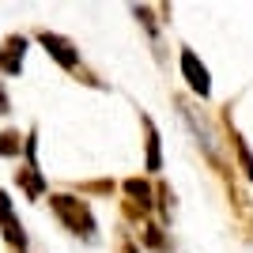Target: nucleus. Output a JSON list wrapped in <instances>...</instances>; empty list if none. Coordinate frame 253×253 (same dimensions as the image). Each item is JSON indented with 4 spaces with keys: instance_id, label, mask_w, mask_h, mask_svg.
<instances>
[{
    "instance_id": "nucleus-9",
    "label": "nucleus",
    "mask_w": 253,
    "mask_h": 253,
    "mask_svg": "<svg viewBox=\"0 0 253 253\" xmlns=\"http://www.w3.org/2000/svg\"><path fill=\"white\" fill-rule=\"evenodd\" d=\"M155 208H159V215L170 223V211H174V193H170L167 181H159V185H155Z\"/></svg>"
},
{
    "instance_id": "nucleus-13",
    "label": "nucleus",
    "mask_w": 253,
    "mask_h": 253,
    "mask_svg": "<svg viewBox=\"0 0 253 253\" xmlns=\"http://www.w3.org/2000/svg\"><path fill=\"white\" fill-rule=\"evenodd\" d=\"M117 253H140V250H136V242H132V238H121V250H117Z\"/></svg>"
},
{
    "instance_id": "nucleus-6",
    "label": "nucleus",
    "mask_w": 253,
    "mask_h": 253,
    "mask_svg": "<svg viewBox=\"0 0 253 253\" xmlns=\"http://www.w3.org/2000/svg\"><path fill=\"white\" fill-rule=\"evenodd\" d=\"M15 185H19L31 201H38V197H45V178L42 170H38V163H27V167L15 170Z\"/></svg>"
},
{
    "instance_id": "nucleus-14",
    "label": "nucleus",
    "mask_w": 253,
    "mask_h": 253,
    "mask_svg": "<svg viewBox=\"0 0 253 253\" xmlns=\"http://www.w3.org/2000/svg\"><path fill=\"white\" fill-rule=\"evenodd\" d=\"M11 106H8V95H4V87H0V114H8Z\"/></svg>"
},
{
    "instance_id": "nucleus-5",
    "label": "nucleus",
    "mask_w": 253,
    "mask_h": 253,
    "mask_svg": "<svg viewBox=\"0 0 253 253\" xmlns=\"http://www.w3.org/2000/svg\"><path fill=\"white\" fill-rule=\"evenodd\" d=\"M23 57H27V38L23 34H11L0 45V76H19Z\"/></svg>"
},
{
    "instance_id": "nucleus-1",
    "label": "nucleus",
    "mask_w": 253,
    "mask_h": 253,
    "mask_svg": "<svg viewBox=\"0 0 253 253\" xmlns=\"http://www.w3.org/2000/svg\"><path fill=\"white\" fill-rule=\"evenodd\" d=\"M49 208L53 215L61 219L64 231H72L76 238H84V242H95L98 238V223H95V211L84 197H72V193H53L49 197Z\"/></svg>"
},
{
    "instance_id": "nucleus-7",
    "label": "nucleus",
    "mask_w": 253,
    "mask_h": 253,
    "mask_svg": "<svg viewBox=\"0 0 253 253\" xmlns=\"http://www.w3.org/2000/svg\"><path fill=\"white\" fill-rule=\"evenodd\" d=\"M140 121H144V132H148V155H144L148 174H159V170H163V140H159V128H155V121H151L148 114L140 117Z\"/></svg>"
},
{
    "instance_id": "nucleus-4",
    "label": "nucleus",
    "mask_w": 253,
    "mask_h": 253,
    "mask_svg": "<svg viewBox=\"0 0 253 253\" xmlns=\"http://www.w3.org/2000/svg\"><path fill=\"white\" fill-rule=\"evenodd\" d=\"M181 76H185V84H189V91L197 98L211 95V76H208V68H204V61L189 49V45L181 49Z\"/></svg>"
},
{
    "instance_id": "nucleus-8",
    "label": "nucleus",
    "mask_w": 253,
    "mask_h": 253,
    "mask_svg": "<svg viewBox=\"0 0 253 253\" xmlns=\"http://www.w3.org/2000/svg\"><path fill=\"white\" fill-rule=\"evenodd\" d=\"M227 136H231V144H234V155H238V163H242V174L253 181V155H250V148H246L242 132H238V128H227Z\"/></svg>"
},
{
    "instance_id": "nucleus-3",
    "label": "nucleus",
    "mask_w": 253,
    "mask_h": 253,
    "mask_svg": "<svg viewBox=\"0 0 253 253\" xmlns=\"http://www.w3.org/2000/svg\"><path fill=\"white\" fill-rule=\"evenodd\" d=\"M38 45H42L45 53H49L53 61L61 64L64 72H76L80 68V49H76L64 34H53V31H38Z\"/></svg>"
},
{
    "instance_id": "nucleus-2",
    "label": "nucleus",
    "mask_w": 253,
    "mask_h": 253,
    "mask_svg": "<svg viewBox=\"0 0 253 253\" xmlns=\"http://www.w3.org/2000/svg\"><path fill=\"white\" fill-rule=\"evenodd\" d=\"M121 189L128 193L125 197V215L128 219H148V211L155 208V185L148 178H125Z\"/></svg>"
},
{
    "instance_id": "nucleus-11",
    "label": "nucleus",
    "mask_w": 253,
    "mask_h": 253,
    "mask_svg": "<svg viewBox=\"0 0 253 253\" xmlns=\"http://www.w3.org/2000/svg\"><path fill=\"white\" fill-rule=\"evenodd\" d=\"M144 242H148L151 250H167V238H163V231H159L155 223H144Z\"/></svg>"
},
{
    "instance_id": "nucleus-12",
    "label": "nucleus",
    "mask_w": 253,
    "mask_h": 253,
    "mask_svg": "<svg viewBox=\"0 0 253 253\" xmlns=\"http://www.w3.org/2000/svg\"><path fill=\"white\" fill-rule=\"evenodd\" d=\"M80 193H114V181L110 178H98V181H84Z\"/></svg>"
},
{
    "instance_id": "nucleus-10",
    "label": "nucleus",
    "mask_w": 253,
    "mask_h": 253,
    "mask_svg": "<svg viewBox=\"0 0 253 253\" xmlns=\"http://www.w3.org/2000/svg\"><path fill=\"white\" fill-rule=\"evenodd\" d=\"M19 148H23V136L15 132V128H4V132H0V155L15 159V155H19Z\"/></svg>"
}]
</instances>
